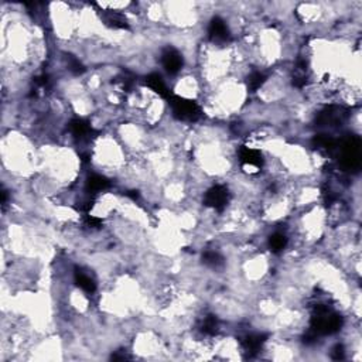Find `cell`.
<instances>
[{
	"label": "cell",
	"instance_id": "cell-9",
	"mask_svg": "<svg viewBox=\"0 0 362 362\" xmlns=\"http://www.w3.org/2000/svg\"><path fill=\"white\" fill-rule=\"evenodd\" d=\"M75 282L86 293H94L95 292L96 286L94 280L88 275L82 273V272H75Z\"/></svg>",
	"mask_w": 362,
	"mask_h": 362
},
{
	"label": "cell",
	"instance_id": "cell-3",
	"mask_svg": "<svg viewBox=\"0 0 362 362\" xmlns=\"http://www.w3.org/2000/svg\"><path fill=\"white\" fill-rule=\"evenodd\" d=\"M161 62H163L164 69L169 74H177L183 67V58L181 54L174 48H169L163 52L161 56Z\"/></svg>",
	"mask_w": 362,
	"mask_h": 362
},
{
	"label": "cell",
	"instance_id": "cell-10",
	"mask_svg": "<svg viewBox=\"0 0 362 362\" xmlns=\"http://www.w3.org/2000/svg\"><path fill=\"white\" fill-rule=\"evenodd\" d=\"M71 129H73V133L75 136H85L89 132V126L85 123L84 120L77 119V120H74L73 123H71Z\"/></svg>",
	"mask_w": 362,
	"mask_h": 362
},
{
	"label": "cell",
	"instance_id": "cell-4",
	"mask_svg": "<svg viewBox=\"0 0 362 362\" xmlns=\"http://www.w3.org/2000/svg\"><path fill=\"white\" fill-rule=\"evenodd\" d=\"M208 34L211 39L214 41H218V43H224V41H228L229 40V30H228V26L226 23L220 19V17H215L211 20L208 27Z\"/></svg>",
	"mask_w": 362,
	"mask_h": 362
},
{
	"label": "cell",
	"instance_id": "cell-2",
	"mask_svg": "<svg viewBox=\"0 0 362 362\" xmlns=\"http://www.w3.org/2000/svg\"><path fill=\"white\" fill-rule=\"evenodd\" d=\"M226 203H228V190L222 186H214L212 188H209L205 195V204L208 207H212L214 209L225 208Z\"/></svg>",
	"mask_w": 362,
	"mask_h": 362
},
{
	"label": "cell",
	"instance_id": "cell-7",
	"mask_svg": "<svg viewBox=\"0 0 362 362\" xmlns=\"http://www.w3.org/2000/svg\"><path fill=\"white\" fill-rule=\"evenodd\" d=\"M286 245H287V238H286V235H283L282 232H275L269 238V248H270L273 254L282 252L283 249L286 248Z\"/></svg>",
	"mask_w": 362,
	"mask_h": 362
},
{
	"label": "cell",
	"instance_id": "cell-6",
	"mask_svg": "<svg viewBox=\"0 0 362 362\" xmlns=\"http://www.w3.org/2000/svg\"><path fill=\"white\" fill-rule=\"evenodd\" d=\"M147 85H149L153 90H156L157 94L164 96V98H169L170 96L169 88H167L166 82H164L163 78H161L158 74H150V75L147 77Z\"/></svg>",
	"mask_w": 362,
	"mask_h": 362
},
{
	"label": "cell",
	"instance_id": "cell-8",
	"mask_svg": "<svg viewBox=\"0 0 362 362\" xmlns=\"http://www.w3.org/2000/svg\"><path fill=\"white\" fill-rule=\"evenodd\" d=\"M107 187H109V181L105 180L102 175H90L89 178H88V181H86V188H88V191L94 192V194L105 190Z\"/></svg>",
	"mask_w": 362,
	"mask_h": 362
},
{
	"label": "cell",
	"instance_id": "cell-5",
	"mask_svg": "<svg viewBox=\"0 0 362 362\" xmlns=\"http://www.w3.org/2000/svg\"><path fill=\"white\" fill-rule=\"evenodd\" d=\"M241 161L243 164H248V166H256V167H260L262 166V156L258 150L255 149H249V147H243L241 150Z\"/></svg>",
	"mask_w": 362,
	"mask_h": 362
},
{
	"label": "cell",
	"instance_id": "cell-11",
	"mask_svg": "<svg viewBox=\"0 0 362 362\" xmlns=\"http://www.w3.org/2000/svg\"><path fill=\"white\" fill-rule=\"evenodd\" d=\"M263 82H265V75L260 73H254L250 77H249V81H248L249 88H250L252 90L259 89Z\"/></svg>",
	"mask_w": 362,
	"mask_h": 362
},
{
	"label": "cell",
	"instance_id": "cell-1",
	"mask_svg": "<svg viewBox=\"0 0 362 362\" xmlns=\"http://www.w3.org/2000/svg\"><path fill=\"white\" fill-rule=\"evenodd\" d=\"M170 105L173 107V113L175 118L180 120H197L201 115V111L195 102L187 101L180 96H170Z\"/></svg>",
	"mask_w": 362,
	"mask_h": 362
}]
</instances>
